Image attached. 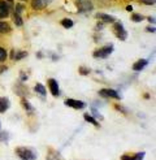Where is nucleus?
Masks as SVG:
<instances>
[{
  "instance_id": "f257e3e1",
  "label": "nucleus",
  "mask_w": 156,
  "mask_h": 160,
  "mask_svg": "<svg viewBox=\"0 0 156 160\" xmlns=\"http://www.w3.org/2000/svg\"><path fill=\"white\" fill-rule=\"evenodd\" d=\"M16 154L18 155L21 160H37V152L34 150L27 148V147H18L16 150Z\"/></svg>"
},
{
  "instance_id": "f03ea898",
  "label": "nucleus",
  "mask_w": 156,
  "mask_h": 160,
  "mask_svg": "<svg viewBox=\"0 0 156 160\" xmlns=\"http://www.w3.org/2000/svg\"><path fill=\"white\" fill-rule=\"evenodd\" d=\"M113 52V46L109 44V46H105L103 48H99L94 52V58H100V59H104V58H108L109 55Z\"/></svg>"
},
{
  "instance_id": "7ed1b4c3",
  "label": "nucleus",
  "mask_w": 156,
  "mask_h": 160,
  "mask_svg": "<svg viewBox=\"0 0 156 160\" xmlns=\"http://www.w3.org/2000/svg\"><path fill=\"white\" fill-rule=\"evenodd\" d=\"M115 30H116V35H117V38H119L120 41H125V39H126L128 33L125 31V29H124V26H122V23H120V22L115 23Z\"/></svg>"
},
{
  "instance_id": "20e7f679",
  "label": "nucleus",
  "mask_w": 156,
  "mask_h": 160,
  "mask_svg": "<svg viewBox=\"0 0 156 160\" xmlns=\"http://www.w3.org/2000/svg\"><path fill=\"white\" fill-rule=\"evenodd\" d=\"M65 106L68 107H72V108H76V109H82L86 107V104L81 100H76V99H66L65 100Z\"/></svg>"
},
{
  "instance_id": "39448f33",
  "label": "nucleus",
  "mask_w": 156,
  "mask_h": 160,
  "mask_svg": "<svg viewBox=\"0 0 156 160\" xmlns=\"http://www.w3.org/2000/svg\"><path fill=\"white\" fill-rule=\"evenodd\" d=\"M99 95H101V97H105V98L120 99V95L117 94L115 90H111V89H101V90L99 91Z\"/></svg>"
},
{
  "instance_id": "423d86ee",
  "label": "nucleus",
  "mask_w": 156,
  "mask_h": 160,
  "mask_svg": "<svg viewBox=\"0 0 156 160\" xmlns=\"http://www.w3.org/2000/svg\"><path fill=\"white\" fill-rule=\"evenodd\" d=\"M48 87L51 90V94L53 95V97H57V95H60V90H59V85H57V81L53 78H50L48 79Z\"/></svg>"
},
{
  "instance_id": "0eeeda50",
  "label": "nucleus",
  "mask_w": 156,
  "mask_h": 160,
  "mask_svg": "<svg viewBox=\"0 0 156 160\" xmlns=\"http://www.w3.org/2000/svg\"><path fill=\"white\" fill-rule=\"evenodd\" d=\"M77 5L80 8L81 12H87L92 9V4L89 2V0H77Z\"/></svg>"
},
{
  "instance_id": "6e6552de",
  "label": "nucleus",
  "mask_w": 156,
  "mask_h": 160,
  "mask_svg": "<svg viewBox=\"0 0 156 160\" xmlns=\"http://www.w3.org/2000/svg\"><path fill=\"white\" fill-rule=\"evenodd\" d=\"M144 155H146L144 151L135 154L134 156H130V155H122V156H121V160H143Z\"/></svg>"
},
{
  "instance_id": "1a4fd4ad",
  "label": "nucleus",
  "mask_w": 156,
  "mask_h": 160,
  "mask_svg": "<svg viewBox=\"0 0 156 160\" xmlns=\"http://www.w3.org/2000/svg\"><path fill=\"white\" fill-rule=\"evenodd\" d=\"M50 3V0H33V8L35 9H42L47 4Z\"/></svg>"
},
{
  "instance_id": "9d476101",
  "label": "nucleus",
  "mask_w": 156,
  "mask_h": 160,
  "mask_svg": "<svg viewBox=\"0 0 156 160\" xmlns=\"http://www.w3.org/2000/svg\"><path fill=\"white\" fill-rule=\"evenodd\" d=\"M9 108V99L8 98H0V113L5 112Z\"/></svg>"
},
{
  "instance_id": "9b49d317",
  "label": "nucleus",
  "mask_w": 156,
  "mask_h": 160,
  "mask_svg": "<svg viewBox=\"0 0 156 160\" xmlns=\"http://www.w3.org/2000/svg\"><path fill=\"white\" fill-rule=\"evenodd\" d=\"M147 64H148L147 60H143V59H142V60H138V61L134 64V65H133V69L137 70V72H138V70H142V69L147 65Z\"/></svg>"
},
{
  "instance_id": "f8f14e48",
  "label": "nucleus",
  "mask_w": 156,
  "mask_h": 160,
  "mask_svg": "<svg viewBox=\"0 0 156 160\" xmlns=\"http://www.w3.org/2000/svg\"><path fill=\"white\" fill-rule=\"evenodd\" d=\"M96 17L99 20H101L103 22H115V17H112V16H108V14H104V13H98Z\"/></svg>"
},
{
  "instance_id": "ddd939ff",
  "label": "nucleus",
  "mask_w": 156,
  "mask_h": 160,
  "mask_svg": "<svg viewBox=\"0 0 156 160\" xmlns=\"http://www.w3.org/2000/svg\"><path fill=\"white\" fill-rule=\"evenodd\" d=\"M9 31H11V26L8 25L7 22L0 21V33H2V34H8Z\"/></svg>"
},
{
  "instance_id": "4468645a",
  "label": "nucleus",
  "mask_w": 156,
  "mask_h": 160,
  "mask_svg": "<svg viewBox=\"0 0 156 160\" xmlns=\"http://www.w3.org/2000/svg\"><path fill=\"white\" fill-rule=\"evenodd\" d=\"M26 56H27V52H25V51H20V52L13 53L12 59H13V60H21V59H23V58H26Z\"/></svg>"
},
{
  "instance_id": "2eb2a0df",
  "label": "nucleus",
  "mask_w": 156,
  "mask_h": 160,
  "mask_svg": "<svg viewBox=\"0 0 156 160\" xmlns=\"http://www.w3.org/2000/svg\"><path fill=\"white\" fill-rule=\"evenodd\" d=\"M34 90H35L38 94H41L42 97H44V95H46V89H44V86L41 85V83H37L35 87H34Z\"/></svg>"
},
{
  "instance_id": "dca6fc26",
  "label": "nucleus",
  "mask_w": 156,
  "mask_h": 160,
  "mask_svg": "<svg viewBox=\"0 0 156 160\" xmlns=\"http://www.w3.org/2000/svg\"><path fill=\"white\" fill-rule=\"evenodd\" d=\"M61 25L64 26L65 29H69V28H72L73 26V21L70 20V18H64L61 21Z\"/></svg>"
},
{
  "instance_id": "f3484780",
  "label": "nucleus",
  "mask_w": 156,
  "mask_h": 160,
  "mask_svg": "<svg viewBox=\"0 0 156 160\" xmlns=\"http://www.w3.org/2000/svg\"><path fill=\"white\" fill-rule=\"evenodd\" d=\"M85 120H86V121H87V122H91L92 125H95V126H99L98 125V121H96V120L95 118H94V117H91L89 113L87 115H85Z\"/></svg>"
},
{
  "instance_id": "a211bd4d",
  "label": "nucleus",
  "mask_w": 156,
  "mask_h": 160,
  "mask_svg": "<svg viewBox=\"0 0 156 160\" xmlns=\"http://www.w3.org/2000/svg\"><path fill=\"white\" fill-rule=\"evenodd\" d=\"M13 20H14V23L17 26H22V20H21V17H20V14H17V13H14V16H13Z\"/></svg>"
},
{
  "instance_id": "6ab92c4d",
  "label": "nucleus",
  "mask_w": 156,
  "mask_h": 160,
  "mask_svg": "<svg viewBox=\"0 0 156 160\" xmlns=\"http://www.w3.org/2000/svg\"><path fill=\"white\" fill-rule=\"evenodd\" d=\"M7 51L3 48V47H0V62H3V61H5V59H7Z\"/></svg>"
},
{
  "instance_id": "aec40b11",
  "label": "nucleus",
  "mask_w": 156,
  "mask_h": 160,
  "mask_svg": "<svg viewBox=\"0 0 156 160\" xmlns=\"http://www.w3.org/2000/svg\"><path fill=\"white\" fill-rule=\"evenodd\" d=\"M131 20L134 21V22H140V21L143 20V16H142V14H137V13H134V14L131 16Z\"/></svg>"
},
{
  "instance_id": "412c9836",
  "label": "nucleus",
  "mask_w": 156,
  "mask_h": 160,
  "mask_svg": "<svg viewBox=\"0 0 156 160\" xmlns=\"http://www.w3.org/2000/svg\"><path fill=\"white\" fill-rule=\"evenodd\" d=\"M0 9L2 11H9V5L5 2H0Z\"/></svg>"
},
{
  "instance_id": "4be33fe9",
  "label": "nucleus",
  "mask_w": 156,
  "mask_h": 160,
  "mask_svg": "<svg viewBox=\"0 0 156 160\" xmlns=\"http://www.w3.org/2000/svg\"><path fill=\"white\" fill-rule=\"evenodd\" d=\"M22 104H23V108H25V109H29V111H33V109H34L33 107L30 106V103L26 102V100H23V102H22Z\"/></svg>"
},
{
  "instance_id": "5701e85b",
  "label": "nucleus",
  "mask_w": 156,
  "mask_h": 160,
  "mask_svg": "<svg viewBox=\"0 0 156 160\" xmlns=\"http://www.w3.org/2000/svg\"><path fill=\"white\" fill-rule=\"evenodd\" d=\"M80 72H81V74L86 76V74H89V73H90V69L85 68V67H81V68H80Z\"/></svg>"
},
{
  "instance_id": "b1692460",
  "label": "nucleus",
  "mask_w": 156,
  "mask_h": 160,
  "mask_svg": "<svg viewBox=\"0 0 156 160\" xmlns=\"http://www.w3.org/2000/svg\"><path fill=\"white\" fill-rule=\"evenodd\" d=\"M8 14H9V11H2V9H0V18L7 17Z\"/></svg>"
},
{
  "instance_id": "393cba45",
  "label": "nucleus",
  "mask_w": 156,
  "mask_h": 160,
  "mask_svg": "<svg viewBox=\"0 0 156 160\" xmlns=\"http://www.w3.org/2000/svg\"><path fill=\"white\" fill-rule=\"evenodd\" d=\"M22 9H23V7H22L21 4H18V5H16V13H17V14H20V13L22 12Z\"/></svg>"
},
{
  "instance_id": "a878e982",
  "label": "nucleus",
  "mask_w": 156,
  "mask_h": 160,
  "mask_svg": "<svg viewBox=\"0 0 156 160\" xmlns=\"http://www.w3.org/2000/svg\"><path fill=\"white\" fill-rule=\"evenodd\" d=\"M7 138H8V133H0V141H7Z\"/></svg>"
},
{
  "instance_id": "bb28decb",
  "label": "nucleus",
  "mask_w": 156,
  "mask_h": 160,
  "mask_svg": "<svg viewBox=\"0 0 156 160\" xmlns=\"http://www.w3.org/2000/svg\"><path fill=\"white\" fill-rule=\"evenodd\" d=\"M142 2L144 4H148V5H151V4H155V0H142Z\"/></svg>"
},
{
  "instance_id": "cd10ccee",
  "label": "nucleus",
  "mask_w": 156,
  "mask_h": 160,
  "mask_svg": "<svg viewBox=\"0 0 156 160\" xmlns=\"http://www.w3.org/2000/svg\"><path fill=\"white\" fill-rule=\"evenodd\" d=\"M116 108H117V109H119V111H122V112H124V113H126V112H128V111H126V109H125V108H122L121 106H116Z\"/></svg>"
},
{
  "instance_id": "c85d7f7f",
  "label": "nucleus",
  "mask_w": 156,
  "mask_h": 160,
  "mask_svg": "<svg viewBox=\"0 0 156 160\" xmlns=\"http://www.w3.org/2000/svg\"><path fill=\"white\" fill-rule=\"evenodd\" d=\"M147 30H148V31H151V33H154V31H155V28H147Z\"/></svg>"
},
{
  "instance_id": "c756f323",
  "label": "nucleus",
  "mask_w": 156,
  "mask_h": 160,
  "mask_svg": "<svg viewBox=\"0 0 156 160\" xmlns=\"http://www.w3.org/2000/svg\"><path fill=\"white\" fill-rule=\"evenodd\" d=\"M8 2H12V0H8Z\"/></svg>"
}]
</instances>
